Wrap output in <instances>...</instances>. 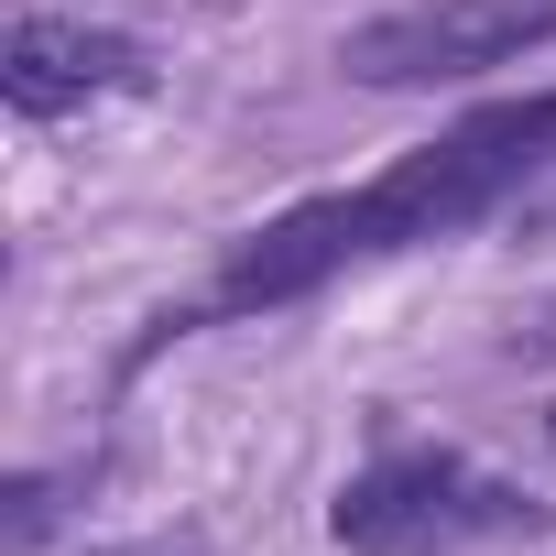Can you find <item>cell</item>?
<instances>
[{"mask_svg":"<svg viewBox=\"0 0 556 556\" xmlns=\"http://www.w3.org/2000/svg\"><path fill=\"white\" fill-rule=\"evenodd\" d=\"M556 175V88H523V99H491L469 121H447L437 142H415L404 164H382L371 186H339V197H306L285 218H262L251 240H229L207 306H164L142 350L186 339V328H218V317H273L317 285L361 262H393V251H437L480 218H513L534 186Z\"/></svg>","mask_w":556,"mask_h":556,"instance_id":"1","label":"cell"},{"mask_svg":"<svg viewBox=\"0 0 556 556\" xmlns=\"http://www.w3.org/2000/svg\"><path fill=\"white\" fill-rule=\"evenodd\" d=\"M328 534L350 556H458V545H491V534H545V502L469 469L458 447H382L371 469L339 480Z\"/></svg>","mask_w":556,"mask_h":556,"instance_id":"2","label":"cell"},{"mask_svg":"<svg viewBox=\"0 0 556 556\" xmlns=\"http://www.w3.org/2000/svg\"><path fill=\"white\" fill-rule=\"evenodd\" d=\"M534 45H556V0H404L339 45V66L361 88H458Z\"/></svg>","mask_w":556,"mask_h":556,"instance_id":"3","label":"cell"},{"mask_svg":"<svg viewBox=\"0 0 556 556\" xmlns=\"http://www.w3.org/2000/svg\"><path fill=\"white\" fill-rule=\"evenodd\" d=\"M153 55L131 34H88V23H12V45H0V99H12L23 121H55V110H88V99H121L142 88Z\"/></svg>","mask_w":556,"mask_h":556,"instance_id":"4","label":"cell"},{"mask_svg":"<svg viewBox=\"0 0 556 556\" xmlns=\"http://www.w3.org/2000/svg\"><path fill=\"white\" fill-rule=\"evenodd\" d=\"M513 218H523V229H556V175H545V186H534V197H523Z\"/></svg>","mask_w":556,"mask_h":556,"instance_id":"5","label":"cell"},{"mask_svg":"<svg viewBox=\"0 0 556 556\" xmlns=\"http://www.w3.org/2000/svg\"><path fill=\"white\" fill-rule=\"evenodd\" d=\"M110 556H197V545H110Z\"/></svg>","mask_w":556,"mask_h":556,"instance_id":"6","label":"cell"}]
</instances>
